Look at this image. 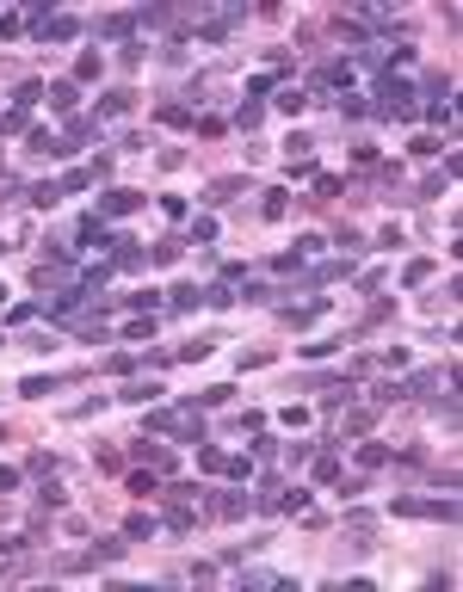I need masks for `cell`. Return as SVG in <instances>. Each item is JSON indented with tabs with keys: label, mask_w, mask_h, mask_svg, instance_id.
<instances>
[{
	"label": "cell",
	"mask_w": 463,
	"mask_h": 592,
	"mask_svg": "<svg viewBox=\"0 0 463 592\" xmlns=\"http://www.w3.org/2000/svg\"><path fill=\"white\" fill-rule=\"evenodd\" d=\"M142 204V191H124V185H118V191H105V198H99V210H105V216H130V210H136Z\"/></svg>",
	"instance_id": "obj_1"
},
{
	"label": "cell",
	"mask_w": 463,
	"mask_h": 592,
	"mask_svg": "<svg viewBox=\"0 0 463 592\" xmlns=\"http://www.w3.org/2000/svg\"><path fill=\"white\" fill-rule=\"evenodd\" d=\"M49 105L68 111V105H74V81H56V87H49Z\"/></svg>",
	"instance_id": "obj_2"
},
{
	"label": "cell",
	"mask_w": 463,
	"mask_h": 592,
	"mask_svg": "<svg viewBox=\"0 0 463 592\" xmlns=\"http://www.w3.org/2000/svg\"><path fill=\"white\" fill-rule=\"evenodd\" d=\"M130 99H136V93H124V87H118V93H105V111L118 118V111H130Z\"/></svg>",
	"instance_id": "obj_3"
},
{
	"label": "cell",
	"mask_w": 463,
	"mask_h": 592,
	"mask_svg": "<svg viewBox=\"0 0 463 592\" xmlns=\"http://www.w3.org/2000/svg\"><path fill=\"white\" fill-rule=\"evenodd\" d=\"M148 395H161V383H130L124 389V401H148Z\"/></svg>",
	"instance_id": "obj_4"
},
{
	"label": "cell",
	"mask_w": 463,
	"mask_h": 592,
	"mask_svg": "<svg viewBox=\"0 0 463 592\" xmlns=\"http://www.w3.org/2000/svg\"><path fill=\"white\" fill-rule=\"evenodd\" d=\"M124 333H130V339H148V333H155V315H136L130 327H124Z\"/></svg>",
	"instance_id": "obj_5"
},
{
	"label": "cell",
	"mask_w": 463,
	"mask_h": 592,
	"mask_svg": "<svg viewBox=\"0 0 463 592\" xmlns=\"http://www.w3.org/2000/svg\"><path fill=\"white\" fill-rule=\"evenodd\" d=\"M19 488V469H0V494H13Z\"/></svg>",
	"instance_id": "obj_6"
},
{
	"label": "cell",
	"mask_w": 463,
	"mask_h": 592,
	"mask_svg": "<svg viewBox=\"0 0 463 592\" xmlns=\"http://www.w3.org/2000/svg\"><path fill=\"white\" fill-rule=\"evenodd\" d=\"M0 303H6V284H0Z\"/></svg>",
	"instance_id": "obj_7"
}]
</instances>
